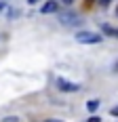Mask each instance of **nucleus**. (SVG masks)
<instances>
[{
    "mask_svg": "<svg viewBox=\"0 0 118 122\" xmlns=\"http://www.w3.org/2000/svg\"><path fill=\"white\" fill-rule=\"evenodd\" d=\"M76 40H78L80 44H97V42H101L103 38L99 36V34H95V32H78V34H76Z\"/></svg>",
    "mask_w": 118,
    "mask_h": 122,
    "instance_id": "1",
    "label": "nucleus"
},
{
    "mask_svg": "<svg viewBox=\"0 0 118 122\" xmlns=\"http://www.w3.org/2000/svg\"><path fill=\"white\" fill-rule=\"evenodd\" d=\"M57 86L63 91V93H76V91H80V84L70 82V80H65V78H59V80H57Z\"/></svg>",
    "mask_w": 118,
    "mask_h": 122,
    "instance_id": "2",
    "label": "nucleus"
},
{
    "mask_svg": "<svg viewBox=\"0 0 118 122\" xmlns=\"http://www.w3.org/2000/svg\"><path fill=\"white\" fill-rule=\"evenodd\" d=\"M59 21H61V23L63 25H78L80 23V17H78V15H76V13H63V15H59Z\"/></svg>",
    "mask_w": 118,
    "mask_h": 122,
    "instance_id": "3",
    "label": "nucleus"
},
{
    "mask_svg": "<svg viewBox=\"0 0 118 122\" xmlns=\"http://www.w3.org/2000/svg\"><path fill=\"white\" fill-rule=\"evenodd\" d=\"M57 9H59V2H57V0H48L47 4H44V6L40 9V13H44V15H48V13H55Z\"/></svg>",
    "mask_w": 118,
    "mask_h": 122,
    "instance_id": "4",
    "label": "nucleus"
},
{
    "mask_svg": "<svg viewBox=\"0 0 118 122\" xmlns=\"http://www.w3.org/2000/svg\"><path fill=\"white\" fill-rule=\"evenodd\" d=\"M99 105H101V103H99L97 99H89V101H86V110H89V112H97V110H99Z\"/></svg>",
    "mask_w": 118,
    "mask_h": 122,
    "instance_id": "5",
    "label": "nucleus"
},
{
    "mask_svg": "<svg viewBox=\"0 0 118 122\" xmlns=\"http://www.w3.org/2000/svg\"><path fill=\"white\" fill-rule=\"evenodd\" d=\"M86 122H101V118H97V116H91Z\"/></svg>",
    "mask_w": 118,
    "mask_h": 122,
    "instance_id": "6",
    "label": "nucleus"
},
{
    "mask_svg": "<svg viewBox=\"0 0 118 122\" xmlns=\"http://www.w3.org/2000/svg\"><path fill=\"white\" fill-rule=\"evenodd\" d=\"M2 122H19V120H17V118H13V116H11V118H4Z\"/></svg>",
    "mask_w": 118,
    "mask_h": 122,
    "instance_id": "7",
    "label": "nucleus"
},
{
    "mask_svg": "<svg viewBox=\"0 0 118 122\" xmlns=\"http://www.w3.org/2000/svg\"><path fill=\"white\" fill-rule=\"evenodd\" d=\"M112 116H118V107H112Z\"/></svg>",
    "mask_w": 118,
    "mask_h": 122,
    "instance_id": "8",
    "label": "nucleus"
},
{
    "mask_svg": "<svg viewBox=\"0 0 118 122\" xmlns=\"http://www.w3.org/2000/svg\"><path fill=\"white\" fill-rule=\"evenodd\" d=\"M74 0H61V4H72Z\"/></svg>",
    "mask_w": 118,
    "mask_h": 122,
    "instance_id": "9",
    "label": "nucleus"
},
{
    "mask_svg": "<svg viewBox=\"0 0 118 122\" xmlns=\"http://www.w3.org/2000/svg\"><path fill=\"white\" fill-rule=\"evenodd\" d=\"M2 9H4V2H0V11H2Z\"/></svg>",
    "mask_w": 118,
    "mask_h": 122,
    "instance_id": "10",
    "label": "nucleus"
},
{
    "mask_svg": "<svg viewBox=\"0 0 118 122\" xmlns=\"http://www.w3.org/2000/svg\"><path fill=\"white\" fill-rule=\"evenodd\" d=\"M27 2H30V4H34V2H38V0H27Z\"/></svg>",
    "mask_w": 118,
    "mask_h": 122,
    "instance_id": "11",
    "label": "nucleus"
},
{
    "mask_svg": "<svg viewBox=\"0 0 118 122\" xmlns=\"http://www.w3.org/2000/svg\"><path fill=\"white\" fill-rule=\"evenodd\" d=\"M114 72H118V63H116V65H114Z\"/></svg>",
    "mask_w": 118,
    "mask_h": 122,
    "instance_id": "12",
    "label": "nucleus"
},
{
    "mask_svg": "<svg viewBox=\"0 0 118 122\" xmlns=\"http://www.w3.org/2000/svg\"><path fill=\"white\" fill-rule=\"evenodd\" d=\"M47 122H61V120H47Z\"/></svg>",
    "mask_w": 118,
    "mask_h": 122,
    "instance_id": "13",
    "label": "nucleus"
},
{
    "mask_svg": "<svg viewBox=\"0 0 118 122\" xmlns=\"http://www.w3.org/2000/svg\"><path fill=\"white\" fill-rule=\"evenodd\" d=\"M116 15H118V9H116Z\"/></svg>",
    "mask_w": 118,
    "mask_h": 122,
    "instance_id": "14",
    "label": "nucleus"
},
{
    "mask_svg": "<svg viewBox=\"0 0 118 122\" xmlns=\"http://www.w3.org/2000/svg\"><path fill=\"white\" fill-rule=\"evenodd\" d=\"M116 36H118V32H116Z\"/></svg>",
    "mask_w": 118,
    "mask_h": 122,
    "instance_id": "15",
    "label": "nucleus"
}]
</instances>
